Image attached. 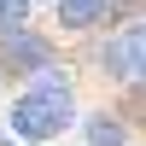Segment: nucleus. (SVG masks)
<instances>
[{"mask_svg":"<svg viewBox=\"0 0 146 146\" xmlns=\"http://www.w3.org/2000/svg\"><path fill=\"white\" fill-rule=\"evenodd\" d=\"M70 117H76L70 76L53 70V64H41L35 88H23L18 100H12V135H18V140H53V135L70 129Z\"/></svg>","mask_w":146,"mask_h":146,"instance_id":"obj_1","label":"nucleus"},{"mask_svg":"<svg viewBox=\"0 0 146 146\" xmlns=\"http://www.w3.org/2000/svg\"><path fill=\"white\" fill-rule=\"evenodd\" d=\"M0 64L6 70H41V64H53V47L29 23H0Z\"/></svg>","mask_w":146,"mask_h":146,"instance_id":"obj_2","label":"nucleus"},{"mask_svg":"<svg viewBox=\"0 0 146 146\" xmlns=\"http://www.w3.org/2000/svg\"><path fill=\"white\" fill-rule=\"evenodd\" d=\"M140 47H146L140 23H123L117 41H105V70H111L117 82H140Z\"/></svg>","mask_w":146,"mask_h":146,"instance_id":"obj_3","label":"nucleus"},{"mask_svg":"<svg viewBox=\"0 0 146 146\" xmlns=\"http://www.w3.org/2000/svg\"><path fill=\"white\" fill-rule=\"evenodd\" d=\"M105 12H111V0H58L64 29H94V23H105Z\"/></svg>","mask_w":146,"mask_h":146,"instance_id":"obj_4","label":"nucleus"},{"mask_svg":"<svg viewBox=\"0 0 146 146\" xmlns=\"http://www.w3.org/2000/svg\"><path fill=\"white\" fill-rule=\"evenodd\" d=\"M88 146H123V117H111V111L88 117Z\"/></svg>","mask_w":146,"mask_h":146,"instance_id":"obj_5","label":"nucleus"},{"mask_svg":"<svg viewBox=\"0 0 146 146\" xmlns=\"http://www.w3.org/2000/svg\"><path fill=\"white\" fill-rule=\"evenodd\" d=\"M29 18V0H0V23H23Z\"/></svg>","mask_w":146,"mask_h":146,"instance_id":"obj_6","label":"nucleus"},{"mask_svg":"<svg viewBox=\"0 0 146 146\" xmlns=\"http://www.w3.org/2000/svg\"><path fill=\"white\" fill-rule=\"evenodd\" d=\"M0 146H18V140H0Z\"/></svg>","mask_w":146,"mask_h":146,"instance_id":"obj_7","label":"nucleus"}]
</instances>
